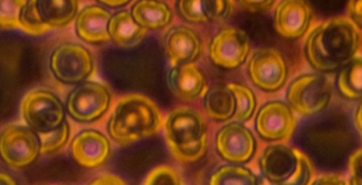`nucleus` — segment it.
<instances>
[{
	"label": "nucleus",
	"instance_id": "aec40b11",
	"mask_svg": "<svg viewBox=\"0 0 362 185\" xmlns=\"http://www.w3.org/2000/svg\"><path fill=\"white\" fill-rule=\"evenodd\" d=\"M148 30L137 23L129 11H120L112 15L108 25L110 40L121 47H133L139 44Z\"/></svg>",
	"mask_w": 362,
	"mask_h": 185
},
{
	"label": "nucleus",
	"instance_id": "c9c22d12",
	"mask_svg": "<svg viewBox=\"0 0 362 185\" xmlns=\"http://www.w3.org/2000/svg\"><path fill=\"white\" fill-rule=\"evenodd\" d=\"M99 1L112 8H119L129 4L131 0H99Z\"/></svg>",
	"mask_w": 362,
	"mask_h": 185
},
{
	"label": "nucleus",
	"instance_id": "4c0bfd02",
	"mask_svg": "<svg viewBox=\"0 0 362 185\" xmlns=\"http://www.w3.org/2000/svg\"><path fill=\"white\" fill-rule=\"evenodd\" d=\"M0 184H16V181L8 174L0 173Z\"/></svg>",
	"mask_w": 362,
	"mask_h": 185
},
{
	"label": "nucleus",
	"instance_id": "b1692460",
	"mask_svg": "<svg viewBox=\"0 0 362 185\" xmlns=\"http://www.w3.org/2000/svg\"><path fill=\"white\" fill-rule=\"evenodd\" d=\"M227 86L235 100V112L231 118L232 122L245 123L250 120L257 108V97L253 91L238 83H232Z\"/></svg>",
	"mask_w": 362,
	"mask_h": 185
},
{
	"label": "nucleus",
	"instance_id": "20e7f679",
	"mask_svg": "<svg viewBox=\"0 0 362 185\" xmlns=\"http://www.w3.org/2000/svg\"><path fill=\"white\" fill-rule=\"evenodd\" d=\"M262 175L272 184H312L314 167L297 148L274 144L264 150L259 158Z\"/></svg>",
	"mask_w": 362,
	"mask_h": 185
},
{
	"label": "nucleus",
	"instance_id": "6e6552de",
	"mask_svg": "<svg viewBox=\"0 0 362 185\" xmlns=\"http://www.w3.org/2000/svg\"><path fill=\"white\" fill-rule=\"evenodd\" d=\"M53 76L64 84H80L93 74V55L80 44L65 42L53 50L50 56Z\"/></svg>",
	"mask_w": 362,
	"mask_h": 185
},
{
	"label": "nucleus",
	"instance_id": "f03ea898",
	"mask_svg": "<svg viewBox=\"0 0 362 185\" xmlns=\"http://www.w3.org/2000/svg\"><path fill=\"white\" fill-rule=\"evenodd\" d=\"M163 125L156 103L146 95L132 93L119 100L110 116L108 133L116 143L129 145L156 135Z\"/></svg>",
	"mask_w": 362,
	"mask_h": 185
},
{
	"label": "nucleus",
	"instance_id": "4be33fe9",
	"mask_svg": "<svg viewBox=\"0 0 362 185\" xmlns=\"http://www.w3.org/2000/svg\"><path fill=\"white\" fill-rule=\"evenodd\" d=\"M204 110L215 121H229L235 112V100L228 86H217L206 93Z\"/></svg>",
	"mask_w": 362,
	"mask_h": 185
},
{
	"label": "nucleus",
	"instance_id": "6ab92c4d",
	"mask_svg": "<svg viewBox=\"0 0 362 185\" xmlns=\"http://www.w3.org/2000/svg\"><path fill=\"white\" fill-rule=\"evenodd\" d=\"M168 82L172 92L182 100L196 99L206 89L204 76L193 63L174 66L170 70Z\"/></svg>",
	"mask_w": 362,
	"mask_h": 185
},
{
	"label": "nucleus",
	"instance_id": "393cba45",
	"mask_svg": "<svg viewBox=\"0 0 362 185\" xmlns=\"http://www.w3.org/2000/svg\"><path fill=\"white\" fill-rule=\"evenodd\" d=\"M259 181L257 176L244 167L225 165L219 167L210 178L212 185H255Z\"/></svg>",
	"mask_w": 362,
	"mask_h": 185
},
{
	"label": "nucleus",
	"instance_id": "cd10ccee",
	"mask_svg": "<svg viewBox=\"0 0 362 185\" xmlns=\"http://www.w3.org/2000/svg\"><path fill=\"white\" fill-rule=\"evenodd\" d=\"M202 11L208 20L223 23L231 16L233 0H202Z\"/></svg>",
	"mask_w": 362,
	"mask_h": 185
},
{
	"label": "nucleus",
	"instance_id": "ddd939ff",
	"mask_svg": "<svg viewBox=\"0 0 362 185\" xmlns=\"http://www.w3.org/2000/svg\"><path fill=\"white\" fill-rule=\"evenodd\" d=\"M255 129L259 137L267 141H288L297 129V120L288 104L272 101L259 109Z\"/></svg>",
	"mask_w": 362,
	"mask_h": 185
},
{
	"label": "nucleus",
	"instance_id": "39448f33",
	"mask_svg": "<svg viewBox=\"0 0 362 185\" xmlns=\"http://www.w3.org/2000/svg\"><path fill=\"white\" fill-rule=\"evenodd\" d=\"M78 11V0H27L21 28L30 35H42L70 25Z\"/></svg>",
	"mask_w": 362,
	"mask_h": 185
},
{
	"label": "nucleus",
	"instance_id": "423d86ee",
	"mask_svg": "<svg viewBox=\"0 0 362 185\" xmlns=\"http://www.w3.org/2000/svg\"><path fill=\"white\" fill-rule=\"evenodd\" d=\"M333 87L325 76L306 73L298 76L287 88L286 100L291 109L301 116L319 114L331 103Z\"/></svg>",
	"mask_w": 362,
	"mask_h": 185
},
{
	"label": "nucleus",
	"instance_id": "a211bd4d",
	"mask_svg": "<svg viewBox=\"0 0 362 185\" xmlns=\"http://www.w3.org/2000/svg\"><path fill=\"white\" fill-rule=\"evenodd\" d=\"M165 51L172 65L192 63L202 51V42L197 34L187 27L172 28L165 40Z\"/></svg>",
	"mask_w": 362,
	"mask_h": 185
},
{
	"label": "nucleus",
	"instance_id": "dca6fc26",
	"mask_svg": "<svg viewBox=\"0 0 362 185\" xmlns=\"http://www.w3.org/2000/svg\"><path fill=\"white\" fill-rule=\"evenodd\" d=\"M74 160L85 169H97L107 161L110 143L103 133L93 129L81 131L70 144Z\"/></svg>",
	"mask_w": 362,
	"mask_h": 185
},
{
	"label": "nucleus",
	"instance_id": "f3484780",
	"mask_svg": "<svg viewBox=\"0 0 362 185\" xmlns=\"http://www.w3.org/2000/svg\"><path fill=\"white\" fill-rule=\"evenodd\" d=\"M112 18L110 11L103 6H85L76 17V31L78 37L89 44H101L110 40L108 25Z\"/></svg>",
	"mask_w": 362,
	"mask_h": 185
},
{
	"label": "nucleus",
	"instance_id": "0eeeda50",
	"mask_svg": "<svg viewBox=\"0 0 362 185\" xmlns=\"http://www.w3.org/2000/svg\"><path fill=\"white\" fill-rule=\"evenodd\" d=\"M21 114L27 126L35 133H46L65 122V109L61 100L48 90H33L21 103Z\"/></svg>",
	"mask_w": 362,
	"mask_h": 185
},
{
	"label": "nucleus",
	"instance_id": "473e14b6",
	"mask_svg": "<svg viewBox=\"0 0 362 185\" xmlns=\"http://www.w3.org/2000/svg\"><path fill=\"white\" fill-rule=\"evenodd\" d=\"M348 12L351 20L355 25L362 28V0H350L348 4Z\"/></svg>",
	"mask_w": 362,
	"mask_h": 185
},
{
	"label": "nucleus",
	"instance_id": "7c9ffc66",
	"mask_svg": "<svg viewBox=\"0 0 362 185\" xmlns=\"http://www.w3.org/2000/svg\"><path fill=\"white\" fill-rule=\"evenodd\" d=\"M350 184L362 185V148L353 153L349 160Z\"/></svg>",
	"mask_w": 362,
	"mask_h": 185
},
{
	"label": "nucleus",
	"instance_id": "9d476101",
	"mask_svg": "<svg viewBox=\"0 0 362 185\" xmlns=\"http://www.w3.org/2000/svg\"><path fill=\"white\" fill-rule=\"evenodd\" d=\"M110 90L101 83L84 80L69 93L66 102L68 114L78 122H93L110 108Z\"/></svg>",
	"mask_w": 362,
	"mask_h": 185
},
{
	"label": "nucleus",
	"instance_id": "7ed1b4c3",
	"mask_svg": "<svg viewBox=\"0 0 362 185\" xmlns=\"http://www.w3.org/2000/svg\"><path fill=\"white\" fill-rule=\"evenodd\" d=\"M165 139L172 156L182 163H194L206 155L208 131L204 117L193 108L177 107L165 122Z\"/></svg>",
	"mask_w": 362,
	"mask_h": 185
},
{
	"label": "nucleus",
	"instance_id": "4468645a",
	"mask_svg": "<svg viewBox=\"0 0 362 185\" xmlns=\"http://www.w3.org/2000/svg\"><path fill=\"white\" fill-rule=\"evenodd\" d=\"M255 148L257 142L255 136L243 123H229L217 133V153L228 162H247L252 158Z\"/></svg>",
	"mask_w": 362,
	"mask_h": 185
},
{
	"label": "nucleus",
	"instance_id": "412c9836",
	"mask_svg": "<svg viewBox=\"0 0 362 185\" xmlns=\"http://www.w3.org/2000/svg\"><path fill=\"white\" fill-rule=\"evenodd\" d=\"M132 15L146 30L161 29L172 21L169 6L160 0H138L132 8Z\"/></svg>",
	"mask_w": 362,
	"mask_h": 185
},
{
	"label": "nucleus",
	"instance_id": "1a4fd4ad",
	"mask_svg": "<svg viewBox=\"0 0 362 185\" xmlns=\"http://www.w3.org/2000/svg\"><path fill=\"white\" fill-rule=\"evenodd\" d=\"M40 154L37 133L23 125L10 124L0 133V158L14 169L31 165Z\"/></svg>",
	"mask_w": 362,
	"mask_h": 185
},
{
	"label": "nucleus",
	"instance_id": "f704fd0d",
	"mask_svg": "<svg viewBox=\"0 0 362 185\" xmlns=\"http://www.w3.org/2000/svg\"><path fill=\"white\" fill-rule=\"evenodd\" d=\"M312 184H346V180L334 174H327L313 180Z\"/></svg>",
	"mask_w": 362,
	"mask_h": 185
},
{
	"label": "nucleus",
	"instance_id": "e433bc0d",
	"mask_svg": "<svg viewBox=\"0 0 362 185\" xmlns=\"http://www.w3.org/2000/svg\"><path fill=\"white\" fill-rule=\"evenodd\" d=\"M355 123L357 129L362 133V102L357 106L356 112H355Z\"/></svg>",
	"mask_w": 362,
	"mask_h": 185
},
{
	"label": "nucleus",
	"instance_id": "2f4dec72",
	"mask_svg": "<svg viewBox=\"0 0 362 185\" xmlns=\"http://www.w3.org/2000/svg\"><path fill=\"white\" fill-rule=\"evenodd\" d=\"M238 2L245 10L250 12H263L269 10L276 0H238Z\"/></svg>",
	"mask_w": 362,
	"mask_h": 185
},
{
	"label": "nucleus",
	"instance_id": "c756f323",
	"mask_svg": "<svg viewBox=\"0 0 362 185\" xmlns=\"http://www.w3.org/2000/svg\"><path fill=\"white\" fill-rule=\"evenodd\" d=\"M178 10L189 23H206L208 20L202 11V0H178Z\"/></svg>",
	"mask_w": 362,
	"mask_h": 185
},
{
	"label": "nucleus",
	"instance_id": "f8f14e48",
	"mask_svg": "<svg viewBox=\"0 0 362 185\" xmlns=\"http://www.w3.org/2000/svg\"><path fill=\"white\" fill-rule=\"evenodd\" d=\"M249 51L250 42L243 30L225 28L211 40L209 56L218 67L235 69L246 61Z\"/></svg>",
	"mask_w": 362,
	"mask_h": 185
},
{
	"label": "nucleus",
	"instance_id": "2eb2a0df",
	"mask_svg": "<svg viewBox=\"0 0 362 185\" xmlns=\"http://www.w3.org/2000/svg\"><path fill=\"white\" fill-rule=\"evenodd\" d=\"M312 8L305 0H281L274 11V27L283 37L296 40L308 32Z\"/></svg>",
	"mask_w": 362,
	"mask_h": 185
},
{
	"label": "nucleus",
	"instance_id": "a878e982",
	"mask_svg": "<svg viewBox=\"0 0 362 185\" xmlns=\"http://www.w3.org/2000/svg\"><path fill=\"white\" fill-rule=\"evenodd\" d=\"M40 144L42 154H51L57 152L67 144L70 136V127L67 122H64L61 126L46 133H36Z\"/></svg>",
	"mask_w": 362,
	"mask_h": 185
},
{
	"label": "nucleus",
	"instance_id": "bb28decb",
	"mask_svg": "<svg viewBox=\"0 0 362 185\" xmlns=\"http://www.w3.org/2000/svg\"><path fill=\"white\" fill-rule=\"evenodd\" d=\"M27 0H0V28H21V16Z\"/></svg>",
	"mask_w": 362,
	"mask_h": 185
},
{
	"label": "nucleus",
	"instance_id": "f257e3e1",
	"mask_svg": "<svg viewBox=\"0 0 362 185\" xmlns=\"http://www.w3.org/2000/svg\"><path fill=\"white\" fill-rule=\"evenodd\" d=\"M362 36L358 25L348 17H335L315 28L304 46L310 67L322 73L341 69L361 52Z\"/></svg>",
	"mask_w": 362,
	"mask_h": 185
},
{
	"label": "nucleus",
	"instance_id": "72a5a7b5",
	"mask_svg": "<svg viewBox=\"0 0 362 185\" xmlns=\"http://www.w3.org/2000/svg\"><path fill=\"white\" fill-rule=\"evenodd\" d=\"M90 184L98 185H121L125 184L127 182L122 178L118 177V176L106 174V175H102L100 177L95 178Z\"/></svg>",
	"mask_w": 362,
	"mask_h": 185
},
{
	"label": "nucleus",
	"instance_id": "5701e85b",
	"mask_svg": "<svg viewBox=\"0 0 362 185\" xmlns=\"http://www.w3.org/2000/svg\"><path fill=\"white\" fill-rule=\"evenodd\" d=\"M340 92L349 100H362V56L351 59L338 76Z\"/></svg>",
	"mask_w": 362,
	"mask_h": 185
},
{
	"label": "nucleus",
	"instance_id": "9b49d317",
	"mask_svg": "<svg viewBox=\"0 0 362 185\" xmlns=\"http://www.w3.org/2000/svg\"><path fill=\"white\" fill-rule=\"evenodd\" d=\"M248 73L253 84L263 91L280 90L287 80L288 68L284 56L276 49L264 48L251 56Z\"/></svg>",
	"mask_w": 362,
	"mask_h": 185
},
{
	"label": "nucleus",
	"instance_id": "c85d7f7f",
	"mask_svg": "<svg viewBox=\"0 0 362 185\" xmlns=\"http://www.w3.org/2000/svg\"><path fill=\"white\" fill-rule=\"evenodd\" d=\"M182 178L175 169L165 165L153 169L144 180V184L148 185H180L183 184Z\"/></svg>",
	"mask_w": 362,
	"mask_h": 185
}]
</instances>
